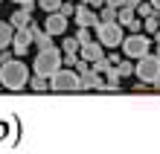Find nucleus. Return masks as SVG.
<instances>
[{
  "instance_id": "nucleus-1",
  "label": "nucleus",
  "mask_w": 160,
  "mask_h": 154,
  "mask_svg": "<svg viewBox=\"0 0 160 154\" xmlns=\"http://www.w3.org/2000/svg\"><path fill=\"white\" fill-rule=\"evenodd\" d=\"M0 84L6 90H23L29 84V70L21 58H12L6 64H0Z\"/></svg>"
},
{
  "instance_id": "nucleus-2",
  "label": "nucleus",
  "mask_w": 160,
  "mask_h": 154,
  "mask_svg": "<svg viewBox=\"0 0 160 154\" xmlns=\"http://www.w3.org/2000/svg\"><path fill=\"white\" fill-rule=\"evenodd\" d=\"M32 67H35L38 76H47V79H50L52 73L61 70V50H55V47H44V50H38Z\"/></svg>"
},
{
  "instance_id": "nucleus-3",
  "label": "nucleus",
  "mask_w": 160,
  "mask_h": 154,
  "mask_svg": "<svg viewBox=\"0 0 160 154\" xmlns=\"http://www.w3.org/2000/svg\"><path fill=\"white\" fill-rule=\"evenodd\" d=\"M134 76L140 82H152L154 84V79H160V55H152V52L140 55L137 67H134Z\"/></svg>"
},
{
  "instance_id": "nucleus-4",
  "label": "nucleus",
  "mask_w": 160,
  "mask_h": 154,
  "mask_svg": "<svg viewBox=\"0 0 160 154\" xmlns=\"http://www.w3.org/2000/svg\"><path fill=\"white\" fill-rule=\"evenodd\" d=\"M50 90H58V93L82 90V84H79V73H73L70 67H61L58 73H52V76H50Z\"/></svg>"
},
{
  "instance_id": "nucleus-5",
  "label": "nucleus",
  "mask_w": 160,
  "mask_h": 154,
  "mask_svg": "<svg viewBox=\"0 0 160 154\" xmlns=\"http://www.w3.org/2000/svg\"><path fill=\"white\" fill-rule=\"evenodd\" d=\"M148 50H152V38L148 35H128V38H122V52L128 55V58H140V55H146Z\"/></svg>"
},
{
  "instance_id": "nucleus-6",
  "label": "nucleus",
  "mask_w": 160,
  "mask_h": 154,
  "mask_svg": "<svg viewBox=\"0 0 160 154\" xmlns=\"http://www.w3.org/2000/svg\"><path fill=\"white\" fill-rule=\"evenodd\" d=\"M96 38L102 47H122V26L119 23H99L96 26Z\"/></svg>"
},
{
  "instance_id": "nucleus-7",
  "label": "nucleus",
  "mask_w": 160,
  "mask_h": 154,
  "mask_svg": "<svg viewBox=\"0 0 160 154\" xmlns=\"http://www.w3.org/2000/svg\"><path fill=\"white\" fill-rule=\"evenodd\" d=\"M79 84H82V90H105V79H102L93 67L88 73H79Z\"/></svg>"
},
{
  "instance_id": "nucleus-8",
  "label": "nucleus",
  "mask_w": 160,
  "mask_h": 154,
  "mask_svg": "<svg viewBox=\"0 0 160 154\" xmlns=\"http://www.w3.org/2000/svg\"><path fill=\"white\" fill-rule=\"evenodd\" d=\"M73 17H76V23H79V26H93V29L99 26V15L93 12L90 6H84V3H82V6H76Z\"/></svg>"
},
{
  "instance_id": "nucleus-9",
  "label": "nucleus",
  "mask_w": 160,
  "mask_h": 154,
  "mask_svg": "<svg viewBox=\"0 0 160 154\" xmlns=\"http://www.w3.org/2000/svg\"><path fill=\"white\" fill-rule=\"evenodd\" d=\"M26 32H29L32 44L38 47V50H44V47H52V35L47 32V29H41L38 23H32V21H29V26H26Z\"/></svg>"
},
{
  "instance_id": "nucleus-10",
  "label": "nucleus",
  "mask_w": 160,
  "mask_h": 154,
  "mask_svg": "<svg viewBox=\"0 0 160 154\" xmlns=\"http://www.w3.org/2000/svg\"><path fill=\"white\" fill-rule=\"evenodd\" d=\"M32 6L35 3H21V9H18V12L12 15V29H26V26H29V21H32Z\"/></svg>"
},
{
  "instance_id": "nucleus-11",
  "label": "nucleus",
  "mask_w": 160,
  "mask_h": 154,
  "mask_svg": "<svg viewBox=\"0 0 160 154\" xmlns=\"http://www.w3.org/2000/svg\"><path fill=\"white\" fill-rule=\"evenodd\" d=\"M44 29L50 32V35H64V29H67V17H64L61 12H50V15H47Z\"/></svg>"
},
{
  "instance_id": "nucleus-12",
  "label": "nucleus",
  "mask_w": 160,
  "mask_h": 154,
  "mask_svg": "<svg viewBox=\"0 0 160 154\" xmlns=\"http://www.w3.org/2000/svg\"><path fill=\"white\" fill-rule=\"evenodd\" d=\"M32 47V38H29V32L26 29H18L15 32V38H12V52L21 58V55H26V50Z\"/></svg>"
},
{
  "instance_id": "nucleus-13",
  "label": "nucleus",
  "mask_w": 160,
  "mask_h": 154,
  "mask_svg": "<svg viewBox=\"0 0 160 154\" xmlns=\"http://www.w3.org/2000/svg\"><path fill=\"white\" fill-rule=\"evenodd\" d=\"M79 58H84V61H96V58H102V44L99 41H88V44H82L79 47Z\"/></svg>"
},
{
  "instance_id": "nucleus-14",
  "label": "nucleus",
  "mask_w": 160,
  "mask_h": 154,
  "mask_svg": "<svg viewBox=\"0 0 160 154\" xmlns=\"http://www.w3.org/2000/svg\"><path fill=\"white\" fill-rule=\"evenodd\" d=\"M12 38H15V29H12V23H0V50L12 47Z\"/></svg>"
},
{
  "instance_id": "nucleus-15",
  "label": "nucleus",
  "mask_w": 160,
  "mask_h": 154,
  "mask_svg": "<svg viewBox=\"0 0 160 154\" xmlns=\"http://www.w3.org/2000/svg\"><path fill=\"white\" fill-rule=\"evenodd\" d=\"M105 90H119V73H117V67H111V70L105 73Z\"/></svg>"
},
{
  "instance_id": "nucleus-16",
  "label": "nucleus",
  "mask_w": 160,
  "mask_h": 154,
  "mask_svg": "<svg viewBox=\"0 0 160 154\" xmlns=\"http://www.w3.org/2000/svg\"><path fill=\"white\" fill-rule=\"evenodd\" d=\"M29 87H32V90H38V93H41V90H50V79H47V76H38V73H35L32 79H29Z\"/></svg>"
},
{
  "instance_id": "nucleus-17",
  "label": "nucleus",
  "mask_w": 160,
  "mask_h": 154,
  "mask_svg": "<svg viewBox=\"0 0 160 154\" xmlns=\"http://www.w3.org/2000/svg\"><path fill=\"white\" fill-rule=\"evenodd\" d=\"M99 23H117V9H114V6H102Z\"/></svg>"
},
{
  "instance_id": "nucleus-18",
  "label": "nucleus",
  "mask_w": 160,
  "mask_h": 154,
  "mask_svg": "<svg viewBox=\"0 0 160 154\" xmlns=\"http://www.w3.org/2000/svg\"><path fill=\"white\" fill-rule=\"evenodd\" d=\"M79 47H82V44H79V38H76V35H73V38H64L61 52H64V55H67V52H76V55H79Z\"/></svg>"
},
{
  "instance_id": "nucleus-19",
  "label": "nucleus",
  "mask_w": 160,
  "mask_h": 154,
  "mask_svg": "<svg viewBox=\"0 0 160 154\" xmlns=\"http://www.w3.org/2000/svg\"><path fill=\"white\" fill-rule=\"evenodd\" d=\"M111 67H114V64H111V58H105V55H102V58H96V61H93V70H96L99 76H102V73H108Z\"/></svg>"
},
{
  "instance_id": "nucleus-20",
  "label": "nucleus",
  "mask_w": 160,
  "mask_h": 154,
  "mask_svg": "<svg viewBox=\"0 0 160 154\" xmlns=\"http://www.w3.org/2000/svg\"><path fill=\"white\" fill-rule=\"evenodd\" d=\"M114 67H117L119 79H122V76H134V64H131V61H117Z\"/></svg>"
},
{
  "instance_id": "nucleus-21",
  "label": "nucleus",
  "mask_w": 160,
  "mask_h": 154,
  "mask_svg": "<svg viewBox=\"0 0 160 154\" xmlns=\"http://www.w3.org/2000/svg\"><path fill=\"white\" fill-rule=\"evenodd\" d=\"M64 3V0H38V6L44 9V12L47 15H50V12H58V6Z\"/></svg>"
},
{
  "instance_id": "nucleus-22",
  "label": "nucleus",
  "mask_w": 160,
  "mask_h": 154,
  "mask_svg": "<svg viewBox=\"0 0 160 154\" xmlns=\"http://www.w3.org/2000/svg\"><path fill=\"white\" fill-rule=\"evenodd\" d=\"M152 15H157V9L152 3H140L137 6V17H152Z\"/></svg>"
},
{
  "instance_id": "nucleus-23",
  "label": "nucleus",
  "mask_w": 160,
  "mask_h": 154,
  "mask_svg": "<svg viewBox=\"0 0 160 154\" xmlns=\"http://www.w3.org/2000/svg\"><path fill=\"white\" fill-rule=\"evenodd\" d=\"M143 29H146L148 35L160 29V23H157V15H152V17H143Z\"/></svg>"
},
{
  "instance_id": "nucleus-24",
  "label": "nucleus",
  "mask_w": 160,
  "mask_h": 154,
  "mask_svg": "<svg viewBox=\"0 0 160 154\" xmlns=\"http://www.w3.org/2000/svg\"><path fill=\"white\" fill-rule=\"evenodd\" d=\"M58 12H61L64 17H73V12H76V6H73V3H70V0H64V3L58 6Z\"/></svg>"
},
{
  "instance_id": "nucleus-25",
  "label": "nucleus",
  "mask_w": 160,
  "mask_h": 154,
  "mask_svg": "<svg viewBox=\"0 0 160 154\" xmlns=\"http://www.w3.org/2000/svg\"><path fill=\"white\" fill-rule=\"evenodd\" d=\"M76 38H79V44H88V41H90V26H79Z\"/></svg>"
},
{
  "instance_id": "nucleus-26",
  "label": "nucleus",
  "mask_w": 160,
  "mask_h": 154,
  "mask_svg": "<svg viewBox=\"0 0 160 154\" xmlns=\"http://www.w3.org/2000/svg\"><path fill=\"white\" fill-rule=\"evenodd\" d=\"M12 58H15L12 47H6V50H0V64H6V61H12Z\"/></svg>"
},
{
  "instance_id": "nucleus-27",
  "label": "nucleus",
  "mask_w": 160,
  "mask_h": 154,
  "mask_svg": "<svg viewBox=\"0 0 160 154\" xmlns=\"http://www.w3.org/2000/svg\"><path fill=\"white\" fill-rule=\"evenodd\" d=\"M84 6H90V9H99V6H105V0H82Z\"/></svg>"
},
{
  "instance_id": "nucleus-28",
  "label": "nucleus",
  "mask_w": 160,
  "mask_h": 154,
  "mask_svg": "<svg viewBox=\"0 0 160 154\" xmlns=\"http://www.w3.org/2000/svg\"><path fill=\"white\" fill-rule=\"evenodd\" d=\"M105 6H114V9H119V6H125V0H105Z\"/></svg>"
},
{
  "instance_id": "nucleus-29",
  "label": "nucleus",
  "mask_w": 160,
  "mask_h": 154,
  "mask_svg": "<svg viewBox=\"0 0 160 154\" xmlns=\"http://www.w3.org/2000/svg\"><path fill=\"white\" fill-rule=\"evenodd\" d=\"M154 35H157V38H154V47H157V52H154V55H160V32H154Z\"/></svg>"
},
{
  "instance_id": "nucleus-30",
  "label": "nucleus",
  "mask_w": 160,
  "mask_h": 154,
  "mask_svg": "<svg viewBox=\"0 0 160 154\" xmlns=\"http://www.w3.org/2000/svg\"><path fill=\"white\" fill-rule=\"evenodd\" d=\"M148 3H152V6L157 9V12H160V0H148Z\"/></svg>"
},
{
  "instance_id": "nucleus-31",
  "label": "nucleus",
  "mask_w": 160,
  "mask_h": 154,
  "mask_svg": "<svg viewBox=\"0 0 160 154\" xmlns=\"http://www.w3.org/2000/svg\"><path fill=\"white\" fill-rule=\"evenodd\" d=\"M15 3H38V0H15Z\"/></svg>"
},
{
  "instance_id": "nucleus-32",
  "label": "nucleus",
  "mask_w": 160,
  "mask_h": 154,
  "mask_svg": "<svg viewBox=\"0 0 160 154\" xmlns=\"http://www.w3.org/2000/svg\"><path fill=\"white\" fill-rule=\"evenodd\" d=\"M154 87H157V90H160V79H154Z\"/></svg>"
},
{
  "instance_id": "nucleus-33",
  "label": "nucleus",
  "mask_w": 160,
  "mask_h": 154,
  "mask_svg": "<svg viewBox=\"0 0 160 154\" xmlns=\"http://www.w3.org/2000/svg\"><path fill=\"white\" fill-rule=\"evenodd\" d=\"M70 3H73V0H70Z\"/></svg>"
}]
</instances>
